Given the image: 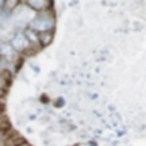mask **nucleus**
<instances>
[{"label": "nucleus", "instance_id": "obj_1", "mask_svg": "<svg viewBox=\"0 0 146 146\" xmlns=\"http://www.w3.org/2000/svg\"><path fill=\"white\" fill-rule=\"evenodd\" d=\"M26 4L38 11H45L52 8V0H28Z\"/></svg>", "mask_w": 146, "mask_h": 146}, {"label": "nucleus", "instance_id": "obj_6", "mask_svg": "<svg viewBox=\"0 0 146 146\" xmlns=\"http://www.w3.org/2000/svg\"><path fill=\"white\" fill-rule=\"evenodd\" d=\"M19 3H20V0H4V6L8 10H13L18 6Z\"/></svg>", "mask_w": 146, "mask_h": 146}, {"label": "nucleus", "instance_id": "obj_2", "mask_svg": "<svg viewBox=\"0 0 146 146\" xmlns=\"http://www.w3.org/2000/svg\"><path fill=\"white\" fill-rule=\"evenodd\" d=\"M38 39L40 42V46H48L54 39V29L46 31H39L38 33Z\"/></svg>", "mask_w": 146, "mask_h": 146}, {"label": "nucleus", "instance_id": "obj_7", "mask_svg": "<svg viewBox=\"0 0 146 146\" xmlns=\"http://www.w3.org/2000/svg\"><path fill=\"white\" fill-rule=\"evenodd\" d=\"M25 1H28V0H25Z\"/></svg>", "mask_w": 146, "mask_h": 146}, {"label": "nucleus", "instance_id": "obj_4", "mask_svg": "<svg viewBox=\"0 0 146 146\" xmlns=\"http://www.w3.org/2000/svg\"><path fill=\"white\" fill-rule=\"evenodd\" d=\"M0 78H1V80L3 82H4V85H5V89H8L9 88V85L11 84V74H10V71H8V70H3L1 71V74H0Z\"/></svg>", "mask_w": 146, "mask_h": 146}, {"label": "nucleus", "instance_id": "obj_3", "mask_svg": "<svg viewBox=\"0 0 146 146\" xmlns=\"http://www.w3.org/2000/svg\"><path fill=\"white\" fill-rule=\"evenodd\" d=\"M26 36L24 34H19L15 36V39L13 40V46H14V49H16V50H23L24 51L26 48H29L28 45H26Z\"/></svg>", "mask_w": 146, "mask_h": 146}, {"label": "nucleus", "instance_id": "obj_5", "mask_svg": "<svg viewBox=\"0 0 146 146\" xmlns=\"http://www.w3.org/2000/svg\"><path fill=\"white\" fill-rule=\"evenodd\" d=\"M24 35L26 36V39H28L30 42H38L39 39H38V34H35L34 30H33L31 28H28L26 30L24 31Z\"/></svg>", "mask_w": 146, "mask_h": 146}]
</instances>
